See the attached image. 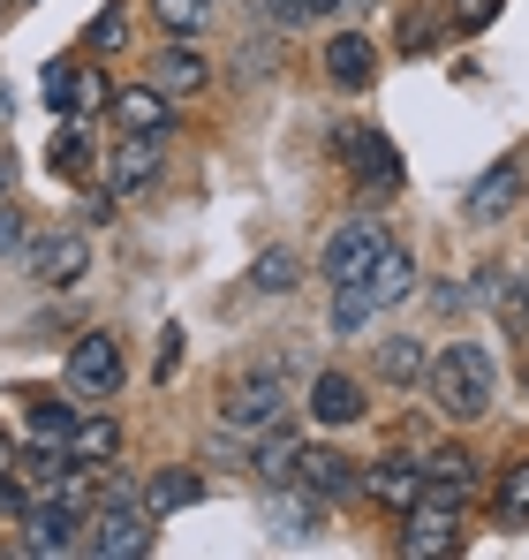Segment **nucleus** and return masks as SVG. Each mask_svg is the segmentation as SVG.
<instances>
[{"instance_id":"1","label":"nucleus","mask_w":529,"mask_h":560,"mask_svg":"<svg viewBox=\"0 0 529 560\" xmlns=\"http://www.w3.org/2000/svg\"><path fill=\"white\" fill-rule=\"evenodd\" d=\"M432 401H439L454 424H477V417H492V386H499V364H492V349H477V341H454L432 357Z\"/></svg>"},{"instance_id":"2","label":"nucleus","mask_w":529,"mask_h":560,"mask_svg":"<svg viewBox=\"0 0 529 560\" xmlns=\"http://www.w3.org/2000/svg\"><path fill=\"white\" fill-rule=\"evenodd\" d=\"M272 424H287V386L272 372H258L250 386H227L220 394V432L227 440H264Z\"/></svg>"},{"instance_id":"3","label":"nucleus","mask_w":529,"mask_h":560,"mask_svg":"<svg viewBox=\"0 0 529 560\" xmlns=\"http://www.w3.org/2000/svg\"><path fill=\"white\" fill-rule=\"evenodd\" d=\"M84 538H91V508L84 500H38L31 515H23V553H38V560H61V553H84Z\"/></svg>"},{"instance_id":"4","label":"nucleus","mask_w":529,"mask_h":560,"mask_svg":"<svg viewBox=\"0 0 529 560\" xmlns=\"http://www.w3.org/2000/svg\"><path fill=\"white\" fill-rule=\"evenodd\" d=\"M386 243H393V228H378V220H341L333 243H326V258H318V273L333 280V288H363L371 266L386 258Z\"/></svg>"},{"instance_id":"5","label":"nucleus","mask_w":529,"mask_h":560,"mask_svg":"<svg viewBox=\"0 0 529 560\" xmlns=\"http://www.w3.org/2000/svg\"><path fill=\"white\" fill-rule=\"evenodd\" d=\"M23 258H31V280H38V288H77L84 266H91V243L77 228H54V235L23 243Z\"/></svg>"},{"instance_id":"6","label":"nucleus","mask_w":529,"mask_h":560,"mask_svg":"<svg viewBox=\"0 0 529 560\" xmlns=\"http://www.w3.org/2000/svg\"><path fill=\"white\" fill-rule=\"evenodd\" d=\"M152 508H98L91 515V538H84V553H98V560H129V553H144L152 546Z\"/></svg>"},{"instance_id":"7","label":"nucleus","mask_w":529,"mask_h":560,"mask_svg":"<svg viewBox=\"0 0 529 560\" xmlns=\"http://www.w3.org/2000/svg\"><path fill=\"white\" fill-rule=\"evenodd\" d=\"M264 523H272V538L280 546H303V538H318V523H326V500L310 492V485H264Z\"/></svg>"},{"instance_id":"8","label":"nucleus","mask_w":529,"mask_h":560,"mask_svg":"<svg viewBox=\"0 0 529 560\" xmlns=\"http://www.w3.org/2000/svg\"><path fill=\"white\" fill-rule=\"evenodd\" d=\"M69 386L77 394H114L121 386V341L114 334H77L69 341Z\"/></svg>"},{"instance_id":"9","label":"nucleus","mask_w":529,"mask_h":560,"mask_svg":"<svg viewBox=\"0 0 529 560\" xmlns=\"http://www.w3.org/2000/svg\"><path fill=\"white\" fill-rule=\"evenodd\" d=\"M401 523H409V530H401V553L409 560L416 553H461V515H454L446 500H432V492H424Z\"/></svg>"},{"instance_id":"10","label":"nucleus","mask_w":529,"mask_h":560,"mask_svg":"<svg viewBox=\"0 0 529 560\" xmlns=\"http://www.w3.org/2000/svg\"><path fill=\"white\" fill-rule=\"evenodd\" d=\"M363 492L378 500V508H393V515H409L424 492H432V477H424V463H409V455H393V463H371L363 469Z\"/></svg>"},{"instance_id":"11","label":"nucleus","mask_w":529,"mask_h":560,"mask_svg":"<svg viewBox=\"0 0 529 560\" xmlns=\"http://www.w3.org/2000/svg\"><path fill=\"white\" fill-rule=\"evenodd\" d=\"M114 121H121V137H167L175 129V98L160 84H129V92H114Z\"/></svg>"},{"instance_id":"12","label":"nucleus","mask_w":529,"mask_h":560,"mask_svg":"<svg viewBox=\"0 0 529 560\" xmlns=\"http://www.w3.org/2000/svg\"><path fill=\"white\" fill-rule=\"evenodd\" d=\"M522 197H529V167H522V160H499L484 183H469L461 205H469V220H499V212H515Z\"/></svg>"},{"instance_id":"13","label":"nucleus","mask_w":529,"mask_h":560,"mask_svg":"<svg viewBox=\"0 0 529 560\" xmlns=\"http://www.w3.org/2000/svg\"><path fill=\"white\" fill-rule=\"evenodd\" d=\"M295 485H310L318 500H349V492H363V469L349 455H333V447H303L295 455Z\"/></svg>"},{"instance_id":"14","label":"nucleus","mask_w":529,"mask_h":560,"mask_svg":"<svg viewBox=\"0 0 529 560\" xmlns=\"http://www.w3.org/2000/svg\"><path fill=\"white\" fill-rule=\"evenodd\" d=\"M310 417L333 424V432L355 424V417H363V386H355L349 372H318V378H310Z\"/></svg>"},{"instance_id":"15","label":"nucleus","mask_w":529,"mask_h":560,"mask_svg":"<svg viewBox=\"0 0 529 560\" xmlns=\"http://www.w3.org/2000/svg\"><path fill=\"white\" fill-rule=\"evenodd\" d=\"M69 455H77V469H106L121 455V424H114L106 409H84L77 432H69Z\"/></svg>"},{"instance_id":"16","label":"nucleus","mask_w":529,"mask_h":560,"mask_svg":"<svg viewBox=\"0 0 529 560\" xmlns=\"http://www.w3.org/2000/svg\"><path fill=\"white\" fill-rule=\"evenodd\" d=\"M160 167H167V160H160V137H121V152H114V167H106V175H114L121 197H137V189L160 183Z\"/></svg>"},{"instance_id":"17","label":"nucleus","mask_w":529,"mask_h":560,"mask_svg":"<svg viewBox=\"0 0 529 560\" xmlns=\"http://www.w3.org/2000/svg\"><path fill=\"white\" fill-rule=\"evenodd\" d=\"M363 295H371L378 311H393V303H409V295H416V258H409L401 243H386V258L371 266V280H363Z\"/></svg>"},{"instance_id":"18","label":"nucleus","mask_w":529,"mask_h":560,"mask_svg":"<svg viewBox=\"0 0 529 560\" xmlns=\"http://www.w3.org/2000/svg\"><path fill=\"white\" fill-rule=\"evenodd\" d=\"M204 77H212V69H204V54H197L189 38H175V46L160 54V69H152V84H160L167 98H197V92H204Z\"/></svg>"},{"instance_id":"19","label":"nucleus","mask_w":529,"mask_h":560,"mask_svg":"<svg viewBox=\"0 0 529 560\" xmlns=\"http://www.w3.org/2000/svg\"><path fill=\"white\" fill-rule=\"evenodd\" d=\"M424 372H432V349H424L416 334L378 341V378H386V386H424Z\"/></svg>"},{"instance_id":"20","label":"nucleus","mask_w":529,"mask_h":560,"mask_svg":"<svg viewBox=\"0 0 529 560\" xmlns=\"http://www.w3.org/2000/svg\"><path fill=\"white\" fill-rule=\"evenodd\" d=\"M341 144L355 152V183H363V189H378V197H386V189H401V160H393V144H386V137H341Z\"/></svg>"},{"instance_id":"21","label":"nucleus","mask_w":529,"mask_h":560,"mask_svg":"<svg viewBox=\"0 0 529 560\" xmlns=\"http://www.w3.org/2000/svg\"><path fill=\"white\" fill-rule=\"evenodd\" d=\"M326 77H333L341 92H363V84H371V38H363V31L326 38Z\"/></svg>"},{"instance_id":"22","label":"nucleus","mask_w":529,"mask_h":560,"mask_svg":"<svg viewBox=\"0 0 529 560\" xmlns=\"http://www.w3.org/2000/svg\"><path fill=\"white\" fill-rule=\"evenodd\" d=\"M204 500V477L197 469H152L144 477V508L152 515H175V508H197Z\"/></svg>"},{"instance_id":"23","label":"nucleus","mask_w":529,"mask_h":560,"mask_svg":"<svg viewBox=\"0 0 529 560\" xmlns=\"http://www.w3.org/2000/svg\"><path fill=\"white\" fill-rule=\"evenodd\" d=\"M424 477H432V500H446V508H461V500L477 492V463H469L461 447H439V455L424 463Z\"/></svg>"},{"instance_id":"24","label":"nucleus","mask_w":529,"mask_h":560,"mask_svg":"<svg viewBox=\"0 0 529 560\" xmlns=\"http://www.w3.org/2000/svg\"><path fill=\"white\" fill-rule=\"evenodd\" d=\"M250 288H258V295H295V288H303V258H295V250H258V258H250Z\"/></svg>"},{"instance_id":"25","label":"nucleus","mask_w":529,"mask_h":560,"mask_svg":"<svg viewBox=\"0 0 529 560\" xmlns=\"http://www.w3.org/2000/svg\"><path fill=\"white\" fill-rule=\"evenodd\" d=\"M295 455H303V447H295V432H287V424H272V432H264L258 440V477L264 485H287V477H295Z\"/></svg>"},{"instance_id":"26","label":"nucleus","mask_w":529,"mask_h":560,"mask_svg":"<svg viewBox=\"0 0 529 560\" xmlns=\"http://www.w3.org/2000/svg\"><path fill=\"white\" fill-rule=\"evenodd\" d=\"M46 160H54V175H61V183H84V175H91V137L77 129V121H61Z\"/></svg>"},{"instance_id":"27","label":"nucleus","mask_w":529,"mask_h":560,"mask_svg":"<svg viewBox=\"0 0 529 560\" xmlns=\"http://www.w3.org/2000/svg\"><path fill=\"white\" fill-rule=\"evenodd\" d=\"M152 15H160V31H167V38H197V31H204V15H212V0H152Z\"/></svg>"},{"instance_id":"28","label":"nucleus","mask_w":529,"mask_h":560,"mask_svg":"<svg viewBox=\"0 0 529 560\" xmlns=\"http://www.w3.org/2000/svg\"><path fill=\"white\" fill-rule=\"evenodd\" d=\"M77 417L84 409H69V401H31V440H69Z\"/></svg>"},{"instance_id":"29","label":"nucleus","mask_w":529,"mask_h":560,"mask_svg":"<svg viewBox=\"0 0 529 560\" xmlns=\"http://www.w3.org/2000/svg\"><path fill=\"white\" fill-rule=\"evenodd\" d=\"M341 0H264V15L272 23H287V31H303V23H318V15H333Z\"/></svg>"},{"instance_id":"30","label":"nucleus","mask_w":529,"mask_h":560,"mask_svg":"<svg viewBox=\"0 0 529 560\" xmlns=\"http://www.w3.org/2000/svg\"><path fill=\"white\" fill-rule=\"evenodd\" d=\"M371 311H378V303H371L363 288H341V303H333V334H363V326H371Z\"/></svg>"},{"instance_id":"31","label":"nucleus","mask_w":529,"mask_h":560,"mask_svg":"<svg viewBox=\"0 0 529 560\" xmlns=\"http://www.w3.org/2000/svg\"><path fill=\"white\" fill-rule=\"evenodd\" d=\"M499 508H507V515H529V463H515L499 477Z\"/></svg>"},{"instance_id":"32","label":"nucleus","mask_w":529,"mask_h":560,"mask_svg":"<svg viewBox=\"0 0 529 560\" xmlns=\"http://www.w3.org/2000/svg\"><path fill=\"white\" fill-rule=\"evenodd\" d=\"M77 84H84V69H69V61H54V69H46V98H54V106H69Z\"/></svg>"},{"instance_id":"33","label":"nucleus","mask_w":529,"mask_h":560,"mask_svg":"<svg viewBox=\"0 0 529 560\" xmlns=\"http://www.w3.org/2000/svg\"><path fill=\"white\" fill-rule=\"evenodd\" d=\"M23 250V220H15V205L0 197V258H15Z\"/></svg>"},{"instance_id":"34","label":"nucleus","mask_w":529,"mask_h":560,"mask_svg":"<svg viewBox=\"0 0 529 560\" xmlns=\"http://www.w3.org/2000/svg\"><path fill=\"white\" fill-rule=\"evenodd\" d=\"M114 38H121V8H106V15H98V23H91V46H98V54H106V46H114Z\"/></svg>"},{"instance_id":"35","label":"nucleus","mask_w":529,"mask_h":560,"mask_svg":"<svg viewBox=\"0 0 529 560\" xmlns=\"http://www.w3.org/2000/svg\"><path fill=\"white\" fill-rule=\"evenodd\" d=\"M0 477H15V447H8V432H0Z\"/></svg>"},{"instance_id":"36","label":"nucleus","mask_w":529,"mask_h":560,"mask_svg":"<svg viewBox=\"0 0 529 560\" xmlns=\"http://www.w3.org/2000/svg\"><path fill=\"white\" fill-rule=\"evenodd\" d=\"M8 183H15V160H8V152H0V197H8Z\"/></svg>"},{"instance_id":"37","label":"nucleus","mask_w":529,"mask_h":560,"mask_svg":"<svg viewBox=\"0 0 529 560\" xmlns=\"http://www.w3.org/2000/svg\"><path fill=\"white\" fill-rule=\"evenodd\" d=\"M363 8H371V0H341V15H363Z\"/></svg>"},{"instance_id":"38","label":"nucleus","mask_w":529,"mask_h":560,"mask_svg":"<svg viewBox=\"0 0 529 560\" xmlns=\"http://www.w3.org/2000/svg\"><path fill=\"white\" fill-rule=\"evenodd\" d=\"M515 311H529V280H522V295H515Z\"/></svg>"}]
</instances>
